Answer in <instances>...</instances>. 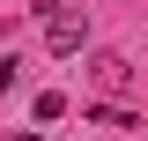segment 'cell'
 I'll return each mask as SVG.
<instances>
[{
    "label": "cell",
    "mask_w": 148,
    "mask_h": 141,
    "mask_svg": "<svg viewBox=\"0 0 148 141\" xmlns=\"http://www.w3.org/2000/svg\"><path fill=\"white\" fill-rule=\"evenodd\" d=\"M37 22H45V45H52L59 59L82 52V37H89V15H82V8H67V0H37Z\"/></svg>",
    "instance_id": "obj_1"
},
{
    "label": "cell",
    "mask_w": 148,
    "mask_h": 141,
    "mask_svg": "<svg viewBox=\"0 0 148 141\" xmlns=\"http://www.w3.org/2000/svg\"><path fill=\"white\" fill-rule=\"evenodd\" d=\"M89 82L104 89V97H126V89L141 82V67H133L126 52H96V59H89Z\"/></svg>",
    "instance_id": "obj_2"
},
{
    "label": "cell",
    "mask_w": 148,
    "mask_h": 141,
    "mask_svg": "<svg viewBox=\"0 0 148 141\" xmlns=\"http://www.w3.org/2000/svg\"><path fill=\"white\" fill-rule=\"evenodd\" d=\"M15 141H45V134H15Z\"/></svg>",
    "instance_id": "obj_3"
}]
</instances>
